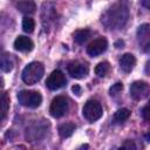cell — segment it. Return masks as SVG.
<instances>
[{
    "mask_svg": "<svg viewBox=\"0 0 150 150\" xmlns=\"http://www.w3.org/2000/svg\"><path fill=\"white\" fill-rule=\"evenodd\" d=\"M68 107H69V103L64 96H56L53 98L50 103L49 112L53 117L59 118V117H62L68 111Z\"/></svg>",
    "mask_w": 150,
    "mask_h": 150,
    "instance_id": "cell-5",
    "label": "cell"
},
{
    "mask_svg": "<svg viewBox=\"0 0 150 150\" xmlns=\"http://www.w3.org/2000/svg\"><path fill=\"white\" fill-rule=\"evenodd\" d=\"M129 19V7L125 0H118L102 15V23L108 29H121Z\"/></svg>",
    "mask_w": 150,
    "mask_h": 150,
    "instance_id": "cell-1",
    "label": "cell"
},
{
    "mask_svg": "<svg viewBox=\"0 0 150 150\" xmlns=\"http://www.w3.org/2000/svg\"><path fill=\"white\" fill-rule=\"evenodd\" d=\"M142 116H143V118H144L145 121L150 122V104L143 108V110H142Z\"/></svg>",
    "mask_w": 150,
    "mask_h": 150,
    "instance_id": "cell-22",
    "label": "cell"
},
{
    "mask_svg": "<svg viewBox=\"0 0 150 150\" xmlns=\"http://www.w3.org/2000/svg\"><path fill=\"white\" fill-rule=\"evenodd\" d=\"M67 70L69 75H71L75 79H83L89 73V67L86 63H82L80 61H71L67 66Z\"/></svg>",
    "mask_w": 150,
    "mask_h": 150,
    "instance_id": "cell-8",
    "label": "cell"
},
{
    "mask_svg": "<svg viewBox=\"0 0 150 150\" xmlns=\"http://www.w3.org/2000/svg\"><path fill=\"white\" fill-rule=\"evenodd\" d=\"M130 116V110L127 109V108H122V109H118L115 115H114V122L115 123H123L124 121H127Z\"/></svg>",
    "mask_w": 150,
    "mask_h": 150,
    "instance_id": "cell-17",
    "label": "cell"
},
{
    "mask_svg": "<svg viewBox=\"0 0 150 150\" xmlns=\"http://www.w3.org/2000/svg\"><path fill=\"white\" fill-rule=\"evenodd\" d=\"M108 47V41L105 38H97L94 41H91L87 47V53L90 56H97L105 52Z\"/></svg>",
    "mask_w": 150,
    "mask_h": 150,
    "instance_id": "cell-10",
    "label": "cell"
},
{
    "mask_svg": "<svg viewBox=\"0 0 150 150\" xmlns=\"http://www.w3.org/2000/svg\"><path fill=\"white\" fill-rule=\"evenodd\" d=\"M90 30L89 29H79L76 30L73 36H74V41L77 43V45H83L89 38H90Z\"/></svg>",
    "mask_w": 150,
    "mask_h": 150,
    "instance_id": "cell-15",
    "label": "cell"
},
{
    "mask_svg": "<svg viewBox=\"0 0 150 150\" xmlns=\"http://www.w3.org/2000/svg\"><path fill=\"white\" fill-rule=\"evenodd\" d=\"M16 8L25 14H33L36 9V6L34 4V1L32 0H21L16 4Z\"/></svg>",
    "mask_w": 150,
    "mask_h": 150,
    "instance_id": "cell-13",
    "label": "cell"
},
{
    "mask_svg": "<svg viewBox=\"0 0 150 150\" xmlns=\"http://www.w3.org/2000/svg\"><path fill=\"white\" fill-rule=\"evenodd\" d=\"M35 28V22L30 16H25L22 20V29L26 33H32Z\"/></svg>",
    "mask_w": 150,
    "mask_h": 150,
    "instance_id": "cell-20",
    "label": "cell"
},
{
    "mask_svg": "<svg viewBox=\"0 0 150 150\" xmlns=\"http://www.w3.org/2000/svg\"><path fill=\"white\" fill-rule=\"evenodd\" d=\"M137 42L143 53H150V25H141L137 29Z\"/></svg>",
    "mask_w": 150,
    "mask_h": 150,
    "instance_id": "cell-7",
    "label": "cell"
},
{
    "mask_svg": "<svg viewBox=\"0 0 150 150\" xmlns=\"http://www.w3.org/2000/svg\"><path fill=\"white\" fill-rule=\"evenodd\" d=\"M19 103L27 108H38L42 102V96L39 91L34 90H21L18 94Z\"/></svg>",
    "mask_w": 150,
    "mask_h": 150,
    "instance_id": "cell-3",
    "label": "cell"
},
{
    "mask_svg": "<svg viewBox=\"0 0 150 150\" xmlns=\"http://www.w3.org/2000/svg\"><path fill=\"white\" fill-rule=\"evenodd\" d=\"M74 131H75V124L71 123V122L63 123L59 127V134L62 138H67V137L71 136Z\"/></svg>",
    "mask_w": 150,
    "mask_h": 150,
    "instance_id": "cell-16",
    "label": "cell"
},
{
    "mask_svg": "<svg viewBox=\"0 0 150 150\" xmlns=\"http://www.w3.org/2000/svg\"><path fill=\"white\" fill-rule=\"evenodd\" d=\"M71 90H73V93H75L76 95H81V88H80V86L79 84H75V86H73V88H71Z\"/></svg>",
    "mask_w": 150,
    "mask_h": 150,
    "instance_id": "cell-24",
    "label": "cell"
},
{
    "mask_svg": "<svg viewBox=\"0 0 150 150\" xmlns=\"http://www.w3.org/2000/svg\"><path fill=\"white\" fill-rule=\"evenodd\" d=\"M122 89H123V84H122L121 82H117V83H115V84L110 88L109 93H110L111 96H115V95H117L118 93H121Z\"/></svg>",
    "mask_w": 150,
    "mask_h": 150,
    "instance_id": "cell-21",
    "label": "cell"
},
{
    "mask_svg": "<svg viewBox=\"0 0 150 150\" xmlns=\"http://www.w3.org/2000/svg\"><path fill=\"white\" fill-rule=\"evenodd\" d=\"M150 94V86L144 81H135L130 86V96L136 100L141 101L149 96Z\"/></svg>",
    "mask_w": 150,
    "mask_h": 150,
    "instance_id": "cell-6",
    "label": "cell"
},
{
    "mask_svg": "<svg viewBox=\"0 0 150 150\" xmlns=\"http://www.w3.org/2000/svg\"><path fill=\"white\" fill-rule=\"evenodd\" d=\"M109 69H110V64H109L107 61H103V62H100V63L95 67V73H96L97 76L104 77V76L109 73Z\"/></svg>",
    "mask_w": 150,
    "mask_h": 150,
    "instance_id": "cell-18",
    "label": "cell"
},
{
    "mask_svg": "<svg viewBox=\"0 0 150 150\" xmlns=\"http://www.w3.org/2000/svg\"><path fill=\"white\" fill-rule=\"evenodd\" d=\"M9 108V97L7 96L6 93H2L1 95V121L5 120Z\"/></svg>",
    "mask_w": 150,
    "mask_h": 150,
    "instance_id": "cell-19",
    "label": "cell"
},
{
    "mask_svg": "<svg viewBox=\"0 0 150 150\" xmlns=\"http://www.w3.org/2000/svg\"><path fill=\"white\" fill-rule=\"evenodd\" d=\"M121 148H123V149H135L136 148V145L134 144V142L132 141H127Z\"/></svg>",
    "mask_w": 150,
    "mask_h": 150,
    "instance_id": "cell-23",
    "label": "cell"
},
{
    "mask_svg": "<svg viewBox=\"0 0 150 150\" xmlns=\"http://www.w3.org/2000/svg\"><path fill=\"white\" fill-rule=\"evenodd\" d=\"M136 64V59L132 54L127 53L121 56L120 59V67L124 73H130Z\"/></svg>",
    "mask_w": 150,
    "mask_h": 150,
    "instance_id": "cell-12",
    "label": "cell"
},
{
    "mask_svg": "<svg viewBox=\"0 0 150 150\" xmlns=\"http://www.w3.org/2000/svg\"><path fill=\"white\" fill-rule=\"evenodd\" d=\"M145 138H146V139H148V141H149V142H150V131H149V132H146V134H145Z\"/></svg>",
    "mask_w": 150,
    "mask_h": 150,
    "instance_id": "cell-27",
    "label": "cell"
},
{
    "mask_svg": "<svg viewBox=\"0 0 150 150\" xmlns=\"http://www.w3.org/2000/svg\"><path fill=\"white\" fill-rule=\"evenodd\" d=\"M83 117L89 122H95L102 116V105L96 100H89L86 102L82 109Z\"/></svg>",
    "mask_w": 150,
    "mask_h": 150,
    "instance_id": "cell-4",
    "label": "cell"
},
{
    "mask_svg": "<svg viewBox=\"0 0 150 150\" xmlns=\"http://www.w3.org/2000/svg\"><path fill=\"white\" fill-rule=\"evenodd\" d=\"M43 73L45 68L41 62H30L22 70V81L26 84H35L42 79Z\"/></svg>",
    "mask_w": 150,
    "mask_h": 150,
    "instance_id": "cell-2",
    "label": "cell"
},
{
    "mask_svg": "<svg viewBox=\"0 0 150 150\" xmlns=\"http://www.w3.org/2000/svg\"><path fill=\"white\" fill-rule=\"evenodd\" d=\"M145 73L150 76V60L146 62V66H145Z\"/></svg>",
    "mask_w": 150,
    "mask_h": 150,
    "instance_id": "cell-26",
    "label": "cell"
},
{
    "mask_svg": "<svg viewBox=\"0 0 150 150\" xmlns=\"http://www.w3.org/2000/svg\"><path fill=\"white\" fill-rule=\"evenodd\" d=\"M142 5H143L145 8L150 9V0H142Z\"/></svg>",
    "mask_w": 150,
    "mask_h": 150,
    "instance_id": "cell-25",
    "label": "cell"
},
{
    "mask_svg": "<svg viewBox=\"0 0 150 150\" xmlns=\"http://www.w3.org/2000/svg\"><path fill=\"white\" fill-rule=\"evenodd\" d=\"M13 66H14V62L12 60V56L8 54V53H2L1 54V57H0V67H1V70L5 71V73H8L13 69Z\"/></svg>",
    "mask_w": 150,
    "mask_h": 150,
    "instance_id": "cell-14",
    "label": "cell"
},
{
    "mask_svg": "<svg viewBox=\"0 0 150 150\" xmlns=\"http://www.w3.org/2000/svg\"><path fill=\"white\" fill-rule=\"evenodd\" d=\"M66 82L67 81H66V76L63 75V73L61 70H57L56 69L47 79L46 86L50 90H57V89H61L62 87H64Z\"/></svg>",
    "mask_w": 150,
    "mask_h": 150,
    "instance_id": "cell-9",
    "label": "cell"
},
{
    "mask_svg": "<svg viewBox=\"0 0 150 150\" xmlns=\"http://www.w3.org/2000/svg\"><path fill=\"white\" fill-rule=\"evenodd\" d=\"M33 47H34L33 41H32L29 38L23 36V35L18 36V38L15 39V41H14V48H15L16 50H19V52H23V53L30 52V50L33 49Z\"/></svg>",
    "mask_w": 150,
    "mask_h": 150,
    "instance_id": "cell-11",
    "label": "cell"
}]
</instances>
